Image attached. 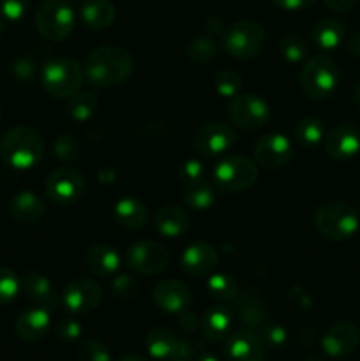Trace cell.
I'll use <instances>...</instances> for the list:
<instances>
[{"instance_id":"obj_1","label":"cell","mask_w":360,"mask_h":361,"mask_svg":"<svg viewBox=\"0 0 360 361\" xmlns=\"http://www.w3.org/2000/svg\"><path fill=\"white\" fill-rule=\"evenodd\" d=\"M134 71V59L119 46H99L85 60L83 73L94 87L112 88L129 80Z\"/></svg>"},{"instance_id":"obj_2","label":"cell","mask_w":360,"mask_h":361,"mask_svg":"<svg viewBox=\"0 0 360 361\" xmlns=\"http://www.w3.org/2000/svg\"><path fill=\"white\" fill-rule=\"evenodd\" d=\"M44 157V141L37 130L27 126H18L0 137V159L9 168L32 169Z\"/></svg>"},{"instance_id":"obj_3","label":"cell","mask_w":360,"mask_h":361,"mask_svg":"<svg viewBox=\"0 0 360 361\" xmlns=\"http://www.w3.org/2000/svg\"><path fill=\"white\" fill-rule=\"evenodd\" d=\"M359 214L344 201H327L314 214V226L323 238L346 242L359 231Z\"/></svg>"},{"instance_id":"obj_4","label":"cell","mask_w":360,"mask_h":361,"mask_svg":"<svg viewBox=\"0 0 360 361\" xmlns=\"http://www.w3.org/2000/svg\"><path fill=\"white\" fill-rule=\"evenodd\" d=\"M339 85V67L325 53L313 55L300 71V88L313 101L328 99Z\"/></svg>"},{"instance_id":"obj_5","label":"cell","mask_w":360,"mask_h":361,"mask_svg":"<svg viewBox=\"0 0 360 361\" xmlns=\"http://www.w3.org/2000/svg\"><path fill=\"white\" fill-rule=\"evenodd\" d=\"M83 80V67L69 56L49 60L41 71L42 88L56 99H69L71 95L80 92Z\"/></svg>"},{"instance_id":"obj_6","label":"cell","mask_w":360,"mask_h":361,"mask_svg":"<svg viewBox=\"0 0 360 361\" xmlns=\"http://www.w3.org/2000/svg\"><path fill=\"white\" fill-rule=\"evenodd\" d=\"M222 49L232 59L249 60L263 49L267 41V32L260 23L251 20H240L226 25L222 32Z\"/></svg>"},{"instance_id":"obj_7","label":"cell","mask_w":360,"mask_h":361,"mask_svg":"<svg viewBox=\"0 0 360 361\" xmlns=\"http://www.w3.org/2000/svg\"><path fill=\"white\" fill-rule=\"evenodd\" d=\"M260 171L256 162L246 155H229L217 162L212 171L214 185L222 192H244L256 183Z\"/></svg>"},{"instance_id":"obj_8","label":"cell","mask_w":360,"mask_h":361,"mask_svg":"<svg viewBox=\"0 0 360 361\" xmlns=\"http://www.w3.org/2000/svg\"><path fill=\"white\" fill-rule=\"evenodd\" d=\"M35 28L48 41H64L74 28V11L66 0H44L35 11Z\"/></svg>"},{"instance_id":"obj_9","label":"cell","mask_w":360,"mask_h":361,"mask_svg":"<svg viewBox=\"0 0 360 361\" xmlns=\"http://www.w3.org/2000/svg\"><path fill=\"white\" fill-rule=\"evenodd\" d=\"M46 196L59 207H71L83 197L87 182L85 176L71 166H60L46 180Z\"/></svg>"},{"instance_id":"obj_10","label":"cell","mask_w":360,"mask_h":361,"mask_svg":"<svg viewBox=\"0 0 360 361\" xmlns=\"http://www.w3.org/2000/svg\"><path fill=\"white\" fill-rule=\"evenodd\" d=\"M124 263L129 270L140 275H157L168 267L169 254L166 247L152 240H141L126 250Z\"/></svg>"},{"instance_id":"obj_11","label":"cell","mask_w":360,"mask_h":361,"mask_svg":"<svg viewBox=\"0 0 360 361\" xmlns=\"http://www.w3.org/2000/svg\"><path fill=\"white\" fill-rule=\"evenodd\" d=\"M236 143V134L232 126L224 122H205L196 129L193 137V147L198 154L205 157H215L232 150Z\"/></svg>"},{"instance_id":"obj_12","label":"cell","mask_w":360,"mask_h":361,"mask_svg":"<svg viewBox=\"0 0 360 361\" xmlns=\"http://www.w3.org/2000/svg\"><path fill=\"white\" fill-rule=\"evenodd\" d=\"M229 120L244 130H258L270 118L268 104L256 94H239L232 99Z\"/></svg>"},{"instance_id":"obj_13","label":"cell","mask_w":360,"mask_h":361,"mask_svg":"<svg viewBox=\"0 0 360 361\" xmlns=\"http://www.w3.org/2000/svg\"><path fill=\"white\" fill-rule=\"evenodd\" d=\"M64 307L73 314H88L99 307L102 289L94 279H73L60 293Z\"/></svg>"},{"instance_id":"obj_14","label":"cell","mask_w":360,"mask_h":361,"mask_svg":"<svg viewBox=\"0 0 360 361\" xmlns=\"http://www.w3.org/2000/svg\"><path fill=\"white\" fill-rule=\"evenodd\" d=\"M359 344L360 328L349 319L334 323L321 337V349L330 358H346L359 348Z\"/></svg>"},{"instance_id":"obj_15","label":"cell","mask_w":360,"mask_h":361,"mask_svg":"<svg viewBox=\"0 0 360 361\" xmlns=\"http://www.w3.org/2000/svg\"><path fill=\"white\" fill-rule=\"evenodd\" d=\"M265 356L267 348L256 330L242 328L232 331V335L224 341L226 361H265Z\"/></svg>"},{"instance_id":"obj_16","label":"cell","mask_w":360,"mask_h":361,"mask_svg":"<svg viewBox=\"0 0 360 361\" xmlns=\"http://www.w3.org/2000/svg\"><path fill=\"white\" fill-rule=\"evenodd\" d=\"M254 159L267 169H277L293 159V143L284 134H267L254 147Z\"/></svg>"},{"instance_id":"obj_17","label":"cell","mask_w":360,"mask_h":361,"mask_svg":"<svg viewBox=\"0 0 360 361\" xmlns=\"http://www.w3.org/2000/svg\"><path fill=\"white\" fill-rule=\"evenodd\" d=\"M325 150L334 161H349L360 152V130L349 122L337 123L325 136Z\"/></svg>"},{"instance_id":"obj_18","label":"cell","mask_w":360,"mask_h":361,"mask_svg":"<svg viewBox=\"0 0 360 361\" xmlns=\"http://www.w3.org/2000/svg\"><path fill=\"white\" fill-rule=\"evenodd\" d=\"M219 263V254L212 243L196 242L186 247L180 256V268L186 275L194 279L208 277Z\"/></svg>"},{"instance_id":"obj_19","label":"cell","mask_w":360,"mask_h":361,"mask_svg":"<svg viewBox=\"0 0 360 361\" xmlns=\"http://www.w3.org/2000/svg\"><path fill=\"white\" fill-rule=\"evenodd\" d=\"M152 298L159 309L168 314L184 312L189 309L191 302H193L189 288L176 279H166V281L157 282L152 291Z\"/></svg>"},{"instance_id":"obj_20","label":"cell","mask_w":360,"mask_h":361,"mask_svg":"<svg viewBox=\"0 0 360 361\" xmlns=\"http://www.w3.org/2000/svg\"><path fill=\"white\" fill-rule=\"evenodd\" d=\"M21 291L30 302L35 303V307H41L49 312L59 309V305L62 303L52 281L39 271H27L25 274V277L21 279Z\"/></svg>"},{"instance_id":"obj_21","label":"cell","mask_w":360,"mask_h":361,"mask_svg":"<svg viewBox=\"0 0 360 361\" xmlns=\"http://www.w3.org/2000/svg\"><path fill=\"white\" fill-rule=\"evenodd\" d=\"M233 321H235V316H233L232 309L222 305H212L200 321L201 335L205 341L212 342V344L224 342L232 335Z\"/></svg>"},{"instance_id":"obj_22","label":"cell","mask_w":360,"mask_h":361,"mask_svg":"<svg viewBox=\"0 0 360 361\" xmlns=\"http://www.w3.org/2000/svg\"><path fill=\"white\" fill-rule=\"evenodd\" d=\"M235 303V314L240 319V323L251 330H258L261 324L270 321V314H268L267 305H265L263 298L251 289L240 291L236 298L233 300Z\"/></svg>"},{"instance_id":"obj_23","label":"cell","mask_w":360,"mask_h":361,"mask_svg":"<svg viewBox=\"0 0 360 361\" xmlns=\"http://www.w3.org/2000/svg\"><path fill=\"white\" fill-rule=\"evenodd\" d=\"M49 314H52L49 310L41 309V307L23 310L14 323V331L25 342L42 341L52 328V316Z\"/></svg>"},{"instance_id":"obj_24","label":"cell","mask_w":360,"mask_h":361,"mask_svg":"<svg viewBox=\"0 0 360 361\" xmlns=\"http://www.w3.org/2000/svg\"><path fill=\"white\" fill-rule=\"evenodd\" d=\"M83 263L85 268H87L92 275L104 279L113 277V275L120 270L122 257L116 252L115 247L97 243V245H92L85 250Z\"/></svg>"},{"instance_id":"obj_25","label":"cell","mask_w":360,"mask_h":361,"mask_svg":"<svg viewBox=\"0 0 360 361\" xmlns=\"http://www.w3.org/2000/svg\"><path fill=\"white\" fill-rule=\"evenodd\" d=\"M9 214L21 224H35L46 214V204L32 190H20L9 200Z\"/></svg>"},{"instance_id":"obj_26","label":"cell","mask_w":360,"mask_h":361,"mask_svg":"<svg viewBox=\"0 0 360 361\" xmlns=\"http://www.w3.org/2000/svg\"><path fill=\"white\" fill-rule=\"evenodd\" d=\"M154 226L166 238H179L186 235L191 226L189 214L176 204H166L154 215Z\"/></svg>"},{"instance_id":"obj_27","label":"cell","mask_w":360,"mask_h":361,"mask_svg":"<svg viewBox=\"0 0 360 361\" xmlns=\"http://www.w3.org/2000/svg\"><path fill=\"white\" fill-rule=\"evenodd\" d=\"M113 217L119 222L120 228L127 229V231H138L147 226L148 208L145 207L143 201L127 196L116 201L115 208H113Z\"/></svg>"},{"instance_id":"obj_28","label":"cell","mask_w":360,"mask_h":361,"mask_svg":"<svg viewBox=\"0 0 360 361\" xmlns=\"http://www.w3.org/2000/svg\"><path fill=\"white\" fill-rule=\"evenodd\" d=\"M346 37V27L341 20L335 18H325V20L318 21L311 32V39L313 44L316 46L320 51H334L342 44Z\"/></svg>"},{"instance_id":"obj_29","label":"cell","mask_w":360,"mask_h":361,"mask_svg":"<svg viewBox=\"0 0 360 361\" xmlns=\"http://www.w3.org/2000/svg\"><path fill=\"white\" fill-rule=\"evenodd\" d=\"M115 6L112 0H83L80 6V18L85 27L92 30H104L115 21Z\"/></svg>"},{"instance_id":"obj_30","label":"cell","mask_w":360,"mask_h":361,"mask_svg":"<svg viewBox=\"0 0 360 361\" xmlns=\"http://www.w3.org/2000/svg\"><path fill=\"white\" fill-rule=\"evenodd\" d=\"M148 355L154 360H173L176 353V345H179V338L173 335V331L166 330V328H154V330L148 331L147 341Z\"/></svg>"},{"instance_id":"obj_31","label":"cell","mask_w":360,"mask_h":361,"mask_svg":"<svg viewBox=\"0 0 360 361\" xmlns=\"http://www.w3.org/2000/svg\"><path fill=\"white\" fill-rule=\"evenodd\" d=\"M184 203L189 208L198 212L210 210L217 200V192H215V185L208 182L193 183V185L184 187Z\"/></svg>"},{"instance_id":"obj_32","label":"cell","mask_w":360,"mask_h":361,"mask_svg":"<svg viewBox=\"0 0 360 361\" xmlns=\"http://www.w3.org/2000/svg\"><path fill=\"white\" fill-rule=\"evenodd\" d=\"M99 108V97L94 92H76L67 99V115L74 122H87Z\"/></svg>"},{"instance_id":"obj_33","label":"cell","mask_w":360,"mask_h":361,"mask_svg":"<svg viewBox=\"0 0 360 361\" xmlns=\"http://www.w3.org/2000/svg\"><path fill=\"white\" fill-rule=\"evenodd\" d=\"M325 137V126L320 118L314 116H307L296 123L295 130H293V140L296 145L304 148H313L321 143Z\"/></svg>"},{"instance_id":"obj_34","label":"cell","mask_w":360,"mask_h":361,"mask_svg":"<svg viewBox=\"0 0 360 361\" xmlns=\"http://www.w3.org/2000/svg\"><path fill=\"white\" fill-rule=\"evenodd\" d=\"M207 289L210 296L217 302H233L240 293L239 284L235 279L228 274H210L207 281Z\"/></svg>"},{"instance_id":"obj_35","label":"cell","mask_w":360,"mask_h":361,"mask_svg":"<svg viewBox=\"0 0 360 361\" xmlns=\"http://www.w3.org/2000/svg\"><path fill=\"white\" fill-rule=\"evenodd\" d=\"M279 51H281L282 59H284L286 62L299 63L307 59L309 44H307V41L300 34L289 32V34L282 35L281 41H279Z\"/></svg>"},{"instance_id":"obj_36","label":"cell","mask_w":360,"mask_h":361,"mask_svg":"<svg viewBox=\"0 0 360 361\" xmlns=\"http://www.w3.org/2000/svg\"><path fill=\"white\" fill-rule=\"evenodd\" d=\"M78 361H112V353L104 342L97 338H83L74 348Z\"/></svg>"},{"instance_id":"obj_37","label":"cell","mask_w":360,"mask_h":361,"mask_svg":"<svg viewBox=\"0 0 360 361\" xmlns=\"http://www.w3.org/2000/svg\"><path fill=\"white\" fill-rule=\"evenodd\" d=\"M215 53H217V46H215L214 39L208 34L196 35L193 41L187 44V56L191 62L194 63H207L214 60Z\"/></svg>"},{"instance_id":"obj_38","label":"cell","mask_w":360,"mask_h":361,"mask_svg":"<svg viewBox=\"0 0 360 361\" xmlns=\"http://www.w3.org/2000/svg\"><path fill=\"white\" fill-rule=\"evenodd\" d=\"M53 155L62 164H73L80 157V141L73 134H59L53 141Z\"/></svg>"},{"instance_id":"obj_39","label":"cell","mask_w":360,"mask_h":361,"mask_svg":"<svg viewBox=\"0 0 360 361\" xmlns=\"http://www.w3.org/2000/svg\"><path fill=\"white\" fill-rule=\"evenodd\" d=\"M240 88H242V76L236 71H219L217 76H215V92L221 97L233 99L235 95L240 94Z\"/></svg>"},{"instance_id":"obj_40","label":"cell","mask_w":360,"mask_h":361,"mask_svg":"<svg viewBox=\"0 0 360 361\" xmlns=\"http://www.w3.org/2000/svg\"><path fill=\"white\" fill-rule=\"evenodd\" d=\"M21 291V281L11 268L0 267V305L11 303Z\"/></svg>"},{"instance_id":"obj_41","label":"cell","mask_w":360,"mask_h":361,"mask_svg":"<svg viewBox=\"0 0 360 361\" xmlns=\"http://www.w3.org/2000/svg\"><path fill=\"white\" fill-rule=\"evenodd\" d=\"M256 331L258 335H260L261 341H263L265 348L267 349L282 348V345L288 342V331H286V328L281 326V324H275V323H270V321H267V323L261 324Z\"/></svg>"},{"instance_id":"obj_42","label":"cell","mask_w":360,"mask_h":361,"mask_svg":"<svg viewBox=\"0 0 360 361\" xmlns=\"http://www.w3.org/2000/svg\"><path fill=\"white\" fill-rule=\"evenodd\" d=\"M140 284H138L136 279L133 275H116L112 281V293L116 300L120 302H129L136 296Z\"/></svg>"},{"instance_id":"obj_43","label":"cell","mask_w":360,"mask_h":361,"mask_svg":"<svg viewBox=\"0 0 360 361\" xmlns=\"http://www.w3.org/2000/svg\"><path fill=\"white\" fill-rule=\"evenodd\" d=\"M205 166L203 162L198 159H187L180 164L179 168V180L184 187L193 185V183H200L205 180Z\"/></svg>"},{"instance_id":"obj_44","label":"cell","mask_w":360,"mask_h":361,"mask_svg":"<svg viewBox=\"0 0 360 361\" xmlns=\"http://www.w3.org/2000/svg\"><path fill=\"white\" fill-rule=\"evenodd\" d=\"M81 324L78 323L74 317H67V319H60L55 324V335L60 342H76L81 337Z\"/></svg>"},{"instance_id":"obj_45","label":"cell","mask_w":360,"mask_h":361,"mask_svg":"<svg viewBox=\"0 0 360 361\" xmlns=\"http://www.w3.org/2000/svg\"><path fill=\"white\" fill-rule=\"evenodd\" d=\"M30 0H0V14L7 21H20L27 14Z\"/></svg>"},{"instance_id":"obj_46","label":"cell","mask_w":360,"mask_h":361,"mask_svg":"<svg viewBox=\"0 0 360 361\" xmlns=\"http://www.w3.org/2000/svg\"><path fill=\"white\" fill-rule=\"evenodd\" d=\"M11 73H13V76L16 78L18 81L28 83V81L34 80L35 74H37V66H35L34 60L23 56V59L14 60L13 66H11Z\"/></svg>"},{"instance_id":"obj_47","label":"cell","mask_w":360,"mask_h":361,"mask_svg":"<svg viewBox=\"0 0 360 361\" xmlns=\"http://www.w3.org/2000/svg\"><path fill=\"white\" fill-rule=\"evenodd\" d=\"M288 300L296 310H300V312H307V310H311V307H313V298H311L309 291L300 288V286H293V288H289Z\"/></svg>"},{"instance_id":"obj_48","label":"cell","mask_w":360,"mask_h":361,"mask_svg":"<svg viewBox=\"0 0 360 361\" xmlns=\"http://www.w3.org/2000/svg\"><path fill=\"white\" fill-rule=\"evenodd\" d=\"M198 353H200V351H198L196 344H193V342L186 341V338H179V345H176L175 358H179V360H193V358H196Z\"/></svg>"},{"instance_id":"obj_49","label":"cell","mask_w":360,"mask_h":361,"mask_svg":"<svg viewBox=\"0 0 360 361\" xmlns=\"http://www.w3.org/2000/svg\"><path fill=\"white\" fill-rule=\"evenodd\" d=\"M179 326L182 328L186 334H193L194 330L198 328V317L196 314L191 312L189 309L184 310V312L179 314Z\"/></svg>"},{"instance_id":"obj_50","label":"cell","mask_w":360,"mask_h":361,"mask_svg":"<svg viewBox=\"0 0 360 361\" xmlns=\"http://www.w3.org/2000/svg\"><path fill=\"white\" fill-rule=\"evenodd\" d=\"M274 6H277L279 9L284 11H300L306 9V7L313 6L314 0H272Z\"/></svg>"},{"instance_id":"obj_51","label":"cell","mask_w":360,"mask_h":361,"mask_svg":"<svg viewBox=\"0 0 360 361\" xmlns=\"http://www.w3.org/2000/svg\"><path fill=\"white\" fill-rule=\"evenodd\" d=\"M323 4L335 13H348L355 6V0H323Z\"/></svg>"},{"instance_id":"obj_52","label":"cell","mask_w":360,"mask_h":361,"mask_svg":"<svg viewBox=\"0 0 360 361\" xmlns=\"http://www.w3.org/2000/svg\"><path fill=\"white\" fill-rule=\"evenodd\" d=\"M226 28L224 21L219 16H210L207 21H205V30H207L208 35H219L222 34Z\"/></svg>"},{"instance_id":"obj_53","label":"cell","mask_w":360,"mask_h":361,"mask_svg":"<svg viewBox=\"0 0 360 361\" xmlns=\"http://www.w3.org/2000/svg\"><path fill=\"white\" fill-rule=\"evenodd\" d=\"M348 53L355 59H360V30L348 39Z\"/></svg>"},{"instance_id":"obj_54","label":"cell","mask_w":360,"mask_h":361,"mask_svg":"<svg viewBox=\"0 0 360 361\" xmlns=\"http://www.w3.org/2000/svg\"><path fill=\"white\" fill-rule=\"evenodd\" d=\"M314 331L313 330H302L300 331V335H299V342L302 345H313V342H314Z\"/></svg>"},{"instance_id":"obj_55","label":"cell","mask_w":360,"mask_h":361,"mask_svg":"<svg viewBox=\"0 0 360 361\" xmlns=\"http://www.w3.org/2000/svg\"><path fill=\"white\" fill-rule=\"evenodd\" d=\"M99 180H101L102 183H112L113 180H115V173L109 171V169H102V171L99 173Z\"/></svg>"},{"instance_id":"obj_56","label":"cell","mask_w":360,"mask_h":361,"mask_svg":"<svg viewBox=\"0 0 360 361\" xmlns=\"http://www.w3.org/2000/svg\"><path fill=\"white\" fill-rule=\"evenodd\" d=\"M196 361H221L214 353H208V351H201L196 355Z\"/></svg>"},{"instance_id":"obj_57","label":"cell","mask_w":360,"mask_h":361,"mask_svg":"<svg viewBox=\"0 0 360 361\" xmlns=\"http://www.w3.org/2000/svg\"><path fill=\"white\" fill-rule=\"evenodd\" d=\"M353 99H355L356 104L360 106V81L355 85V88H353Z\"/></svg>"},{"instance_id":"obj_58","label":"cell","mask_w":360,"mask_h":361,"mask_svg":"<svg viewBox=\"0 0 360 361\" xmlns=\"http://www.w3.org/2000/svg\"><path fill=\"white\" fill-rule=\"evenodd\" d=\"M120 361H147V360H143L141 356H136V355H127V356H124Z\"/></svg>"},{"instance_id":"obj_59","label":"cell","mask_w":360,"mask_h":361,"mask_svg":"<svg viewBox=\"0 0 360 361\" xmlns=\"http://www.w3.org/2000/svg\"><path fill=\"white\" fill-rule=\"evenodd\" d=\"M304 361H325L320 355H309Z\"/></svg>"},{"instance_id":"obj_60","label":"cell","mask_w":360,"mask_h":361,"mask_svg":"<svg viewBox=\"0 0 360 361\" xmlns=\"http://www.w3.org/2000/svg\"><path fill=\"white\" fill-rule=\"evenodd\" d=\"M4 30H6V20H4V18L0 16V34H2Z\"/></svg>"},{"instance_id":"obj_61","label":"cell","mask_w":360,"mask_h":361,"mask_svg":"<svg viewBox=\"0 0 360 361\" xmlns=\"http://www.w3.org/2000/svg\"><path fill=\"white\" fill-rule=\"evenodd\" d=\"M169 361H191V360H179V358H173V360H169Z\"/></svg>"},{"instance_id":"obj_62","label":"cell","mask_w":360,"mask_h":361,"mask_svg":"<svg viewBox=\"0 0 360 361\" xmlns=\"http://www.w3.org/2000/svg\"><path fill=\"white\" fill-rule=\"evenodd\" d=\"M0 122H2V106H0Z\"/></svg>"}]
</instances>
